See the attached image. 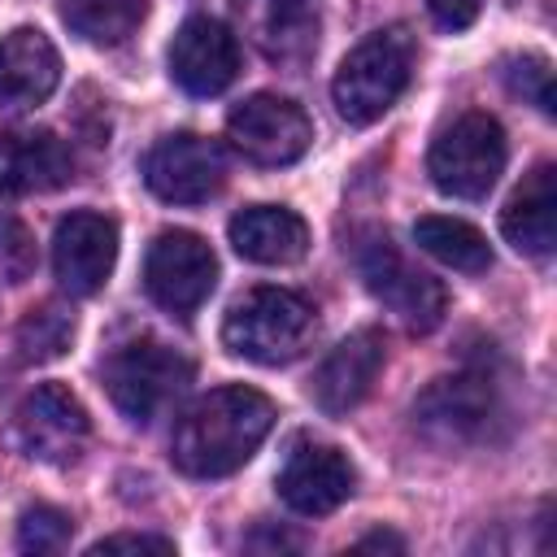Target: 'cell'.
<instances>
[{
  "label": "cell",
  "mask_w": 557,
  "mask_h": 557,
  "mask_svg": "<svg viewBox=\"0 0 557 557\" xmlns=\"http://www.w3.org/2000/svg\"><path fill=\"white\" fill-rule=\"evenodd\" d=\"M270 426H274L270 396H261L257 387H244V383H226V387L196 396L178 413L170 457L191 479H222V474L239 470L261 448Z\"/></svg>",
  "instance_id": "6da1fadb"
},
{
  "label": "cell",
  "mask_w": 557,
  "mask_h": 557,
  "mask_svg": "<svg viewBox=\"0 0 557 557\" xmlns=\"http://www.w3.org/2000/svg\"><path fill=\"white\" fill-rule=\"evenodd\" d=\"M313 331H318L313 305L287 287H252L222 318L226 352L257 361V366L296 361L309 348Z\"/></svg>",
  "instance_id": "7a4b0ae2"
},
{
  "label": "cell",
  "mask_w": 557,
  "mask_h": 557,
  "mask_svg": "<svg viewBox=\"0 0 557 557\" xmlns=\"http://www.w3.org/2000/svg\"><path fill=\"white\" fill-rule=\"evenodd\" d=\"M409 74H413V39L400 26H387L361 39L339 61L331 78V100L344 122L370 126L400 100V91L409 87Z\"/></svg>",
  "instance_id": "3957f363"
},
{
  "label": "cell",
  "mask_w": 557,
  "mask_h": 557,
  "mask_svg": "<svg viewBox=\"0 0 557 557\" xmlns=\"http://www.w3.org/2000/svg\"><path fill=\"white\" fill-rule=\"evenodd\" d=\"M104 374V387L113 396V405L135 422V426H148L152 418H161L187 387H191V357H183L178 348L144 335V339H131L122 348H113L100 366Z\"/></svg>",
  "instance_id": "277c9868"
},
{
  "label": "cell",
  "mask_w": 557,
  "mask_h": 557,
  "mask_svg": "<svg viewBox=\"0 0 557 557\" xmlns=\"http://www.w3.org/2000/svg\"><path fill=\"white\" fill-rule=\"evenodd\" d=\"M505 170V131L492 113H461L426 152L431 183L453 200H483Z\"/></svg>",
  "instance_id": "5b68a950"
},
{
  "label": "cell",
  "mask_w": 557,
  "mask_h": 557,
  "mask_svg": "<svg viewBox=\"0 0 557 557\" xmlns=\"http://www.w3.org/2000/svg\"><path fill=\"white\" fill-rule=\"evenodd\" d=\"M357 270L370 287L374 300H383L409 331L426 335L444 322V309H448V292L440 278H431L426 270L409 265L400 257V248L387 239V235H366L361 248H357Z\"/></svg>",
  "instance_id": "8992f818"
},
{
  "label": "cell",
  "mask_w": 557,
  "mask_h": 557,
  "mask_svg": "<svg viewBox=\"0 0 557 557\" xmlns=\"http://www.w3.org/2000/svg\"><path fill=\"white\" fill-rule=\"evenodd\" d=\"M226 139L252 165H292L309 152L313 122L296 100L274 96V91H257L226 113Z\"/></svg>",
  "instance_id": "52a82bcc"
},
{
  "label": "cell",
  "mask_w": 557,
  "mask_h": 557,
  "mask_svg": "<svg viewBox=\"0 0 557 557\" xmlns=\"http://www.w3.org/2000/svg\"><path fill=\"white\" fill-rule=\"evenodd\" d=\"M213 283H218V257L196 231H161L148 244L144 287L161 309L187 318L209 300Z\"/></svg>",
  "instance_id": "ba28073f"
},
{
  "label": "cell",
  "mask_w": 557,
  "mask_h": 557,
  "mask_svg": "<svg viewBox=\"0 0 557 557\" xmlns=\"http://www.w3.org/2000/svg\"><path fill=\"white\" fill-rule=\"evenodd\" d=\"M144 183L170 205H205L226 183V157L213 139L178 131L152 144V152L144 157Z\"/></svg>",
  "instance_id": "9c48e42d"
},
{
  "label": "cell",
  "mask_w": 557,
  "mask_h": 557,
  "mask_svg": "<svg viewBox=\"0 0 557 557\" xmlns=\"http://www.w3.org/2000/svg\"><path fill=\"white\" fill-rule=\"evenodd\" d=\"M13 431L17 444L26 448V457L48 461V466H65L83 453L87 435H91V418L83 409V400L61 387V383H39L13 413Z\"/></svg>",
  "instance_id": "30bf717a"
},
{
  "label": "cell",
  "mask_w": 557,
  "mask_h": 557,
  "mask_svg": "<svg viewBox=\"0 0 557 557\" xmlns=\"http://www.w3.org/2000/svg\"><path fill=\"white\" fill-rule=\"evenodd\" d=\"M239 74V39L218 17H187L170 39V78L187 96H218Z\"/></svg>",
  "instance_id": "8fae6325"
},
{
  "label": "cell",
  "mask_w": 557,
  "mask_h": 557,
  "mask_svg": "<svg viewBox=\"0 0 557 557\" xmlns=\"http://www.w3.org/2000/svg\"><path fill=\"white\" fill-rule=\"evenodd\" d=\"M117 261V222L91 209H78L57 222L52 235V274L70 296H91L104 287Z\"/></svg>",
  "instance_id": "7c38bea8"
},
{
  "label": "cell",
  "mask_w": 557,
  "mask_h": 557,
  "mask_svg": "<svg viewBox=\"0 0 557 557\" xmlns=\"http://www.w3.org/2000/svg\"><path fill=\"white\" fill-rule=\"evenodd\" d=\"M352 461L331 448V444H296L278 470V496L292 513H305V518H322L331 509H339L348 496H352Z\"/></svg>",
  "instance_id": "4fadbf2b"
},
{
  "label": "cell",
  "mask_w": 557,
  "mask_h": 557,
  "mask_svg": "<svg viewBox=\"0 0 557 557\" xmlns=\"http://www.w3.org/2000/svg\"><path fill=\"white\" fill-rule=\"evenodd\" d=\"M383 357H387V348H383V335L374 326H361L348 339H339L326 352V361L318 366V374H313L318 409L331 413V418L357 409L370 396V387H374V379L383 370Z\"/></svg>",
  "instance_id": "5bb4252c"
},
{
  "label": "cell",
  "mask_w": 557,
  "mask_h": 557,
  "mask_svg": "<svg viewBox=\"0 0 557 557\" xmlns=\"http://www.w3.org/2000/svg\"><path fill=\"white\" fill-rule=\"evenodd\" d=\"M413 418L440 444L479 440L483 426H487V418H492V379H483V374L435 379L422 392V400L413 405Z\"/></svg>",
  "instance_id": "9a60e30c"
},
{
  "label": "cell",
  "mask_w": 557,
  "mask_h": 557,
  "mask_svg": "<svg viewBox=\"0 0 557 557\" xmlns=\"http://www.w3.org/2000/svg\"><path fill=\"white\" fill-rule=\"evenodd\" d=\"M61 83V57L52 39L35 26L0 35V113L44 104Z\"/></svg>",
  "instance_id": "2e32d148"
},
{
  "label": "cell",
  "mask_w": 557,
  "mask_h": 557,
  "mask_svg": "<svg viewBox=\"0 0 557 557\" xmlns=\"http://www.w3.org/2000/svg\"><path fill=\"white\" fill-rule=\"evenodd\" d=\"M70 174L74 157L52 131H0V196L52 191Z\"/></svg>",
  "instance_id": "e0dca14e"
},
{
  "label": "cell",
  "mask_w": 557,
  "mask_h": 557,
  "mask_svg": "<svg viewBox=\"0 0 557 557\" xmlns=\"http://www.w3.org/2000/svg\"><path fill=\"white\" fill-rule=\"evenodd\" d=\"M257 48L278 65H300L318 48V0H239Z\"/></svg>",
  "instance_id": "ac0fdd59"
},
{
  "label": "cell",
  "mask_w": 557,
  "mask_h": 557,
  "mask_svg": "<svg viewBox=\"0 0 557 557\" xmlns=\"http://www.w3.org/2000/svg\"><path fill=\"white\" fill-rule=\"evenodd\" d=\"M505 239L527 257H548L557 244V174L553 161H540L509 196L500 213Z\"/></svg>",
  "instance_id": "d6986e66"
},
{
  "label": "cell",
  "mask_w": 557,
  "mask_h": 557,
  "mask_svg": "<svg viewBox=\"0 0 557 557\" xmlns=\"http://www.w3.org/2000/svg\"><path fill=\"white\" fill-rule=\"evenodd\" d=\"M231 244L244 261L292 265L309 248V226L300 213H292L283 205H248L231 218Z\"/></svg>",
  "instance_id": "ffe728a7"
},
{
  "label": "cell",
  "mask_w": 557,
  "mask_h": 557,
  "mask_svg": "<svg viewBox=\"0 0 557 557\" xmlns=\"http://www.w3.org/2000/svg\"><path fill=\"white\" fill-rule=\"evenodd\" d=\"M413 239L426 257L444 261L448 270H461V274H479L492 265V248L483 239L479 226L461 222V218H444V213H426L413 222Z\"/></svg>",
  "instance_id": "44dd1931"
},
{
  "label": "cell",
  "mask_w": 557,
  "mask_h": 557,
  "mask_svg": "<svg viewBox=\"0 0 557 557\" xmlns=\"http://www.w3.org/2000/svg\"><path fill=\"white\" fill-rule=\"evenodd\" d=\"M148 0H61V17L87 44H122L144 22Z\"/></svg>",
  "instance_id": "7402d4cb"
},
{
  "label": "cell",
  "mask_w": 557,
  "mask_h": 557,
  "mask_svg": "<svg viewBox=\"0 0 557 557\" xmlns=\"http://www.w3.org/2000/svg\"><path fill=\"white\" fill-rule=\"evenodd\" d=\"M74 339V313L61 305H39L17 326V352L22 361H57Z\"/></svg>",
  "instance_id": "603a6c76"
},
{
  "label": "cell",
  "mask_w": 557,
  "mask_h": 557,
  "mask_svg": "<svg viewBox=\"0 0 557 557\" xmlns=\"http://www.w3.org/2000/svg\"><path fill=\"white\" fill-rule=\"evenodd\" d=\"M70 513L52 509V505H35L17 518V548L22 553H61L70 544Z\"/></svg>",
  "instance_id": "cb8c5ba5"
},
{
  "label": "cell",
  "mask_w": 557,
  "mask_h": 557,
  "mask_svg": "<svg viewBox=\"0 0 557 557\" xmlns=\"http://www.w3.org/2000/svg\"><path fill=\"white\" fill-rule=\"evenodd\" d=\"M505 83H509V91H513V96L531 100L540 113H553V70H548V61H544V57L527 52V57L509 61Z\"/></svg>",
  "instance_id": "d4e9b609"
},
{
  "label": "cell",
  "mask_w": 557,
  "mask_h": 557,
  "mask_svg": "<svg viewBox=\"0 0 557 557\" xmlns=\"http://www.w3.org/2000/svg\"><path fill=\"white\" fill-rule=\"evenodd\" d=\"M30 265H35V244H30L26 222L9 205H0V270L13 283H22L30 274Z\"/></svg>",
  "instance_id": "484cf974"
},
{
  "label": "cell",
  "mask_w": 557,
  "mask_h": 557,
  "mask_svg": "<svg viewBox=\"0 0 557 557\" xmlns=\"http://www.w3.org/2000/svg\"><path fill=\"white\" fill-rule=\"evenodd\" d=\"M87 553H91V557H100V553H174V540H165V535H135V531H122V535H104V540H96Z\"/></svg>",
  "instance_id": "4316f807"
},
{
  "label": "cell",
  "mask_w": 557,
  "mask_h": 557,
  "mask_svg": "<svg viewBox=\"0 0 557 557\" xmlns=\"http://www.w3.org/2000/svg\"><path fill=\"white\" fill-rule=\"evenodd\" d=\"M426 9H431V17H435L444 30H466V26L479 17L483 0H426Z\"/></svg>",
  "instance_id": "83f0119b"
},
{
  "label": "cell",
  "mask_w": 557,
  "mask_h": 557,
  "mask_svg": "<svg viewBox=\"0 0 557 557\" xmlns=\"http://www.w3.org/2000/svg\"><path fill=\"white\" fill-rule=\"evenodd\" d=\"M357 548H396V553H400V548H405V544H400V540H396V535H383V531H379V535H366V540H361V544H357Z\"/></svg>",
  "instance_id": "f1b7e54d"
},
{
  "label": "cell",
  "mask_w": 557,
  "mask_h": 557,
  "mask_svg": "<svg viewBox=\"0 0 557 557\" xmlns=\"http://www.w3.org/2000/svg\"><path fill=\"white\" fill-rule=\"evenodd\" d=\"M513 4H518V0H513Z\"/></svg>",
  "instance_id": "f546056e"
}]
</instances>
